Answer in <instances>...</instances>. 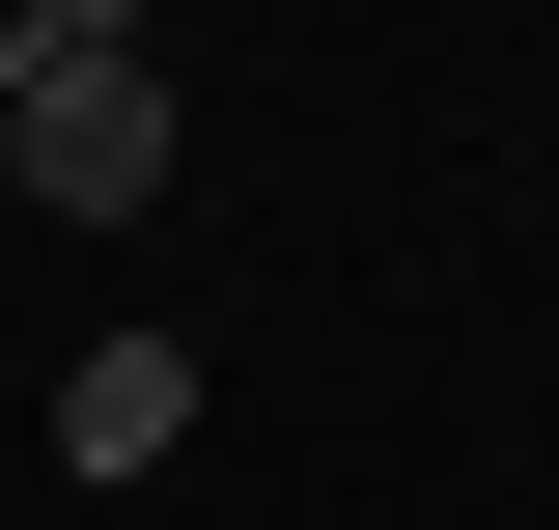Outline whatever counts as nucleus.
Segmentation results:
<instances>
[{
  "label": "nucleus",
  "instance_id": "1",
  "mask_svg": "<svg viewBox=\"0 0 559 530\" xmlns=\"http://www.w3.org/2000/svg\"><path fill=\"white\" fill-rule=\"evenodd\" d=\"M0 168H28V196H57V224H140V196H168V84H0Z\"/></svg>",
  "mask_w": 559,
  "mask_h": 530
},
{
  "label": "nucleus",
  "instance_id": "2",
  "mask_svg": "<svg viewBox=\"0 0 559 530\" xmlns=\"http://www.w3.org/2000/svg\"><path fill=\"white\" fill-rule=\"evenodd\" d=\"M197 447V335H84L57 363V474H168Z\"/></svg>",
  "mask_w": 559,
  "mask_h": 530
},
{
  "label": "nucleus",
  "instance_id": "3",
  "mask_svg": "<svg viewBox=\"0 0 559 530\" xmlns=\"http://www.w3.org/2000/svg\"><path fill=\"white\" fill-rule=\"evenodd\" d=\"M140 57V0H0V84H112Z\"/></svg>",
  "mask_w": 559,
  "mask_h": 530
},
{
  "label": "nucleus",
  "instance_id": "4",
  "mask_svg": "<svg viewBox=\"0 0 559 530\" xmlns=\"http://www.w3.org/2000/svg\"><path fill=\"white\" fill-rule=\"evenodd\" d=\"M0 196H28V168H0Z\"/></svg>",
  "mask_w": 559,
  "mask_h": 530
}]
</instances>
